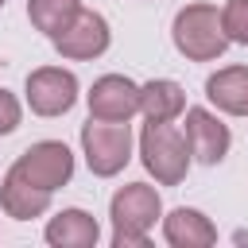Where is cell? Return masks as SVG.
Wrapping results in <instances>:
<instances>
[{
    "label": "cell",
    "instance_id": "obj_9",
    "mask_svg": "<svg viewBox=\"0 0 248 248\" xmlns=\"http://www.w3.org/2000/svg\"><path fill=\"white\" fill-rule=\"evenodd\" d=\"M186 143H190V155L198 159V163H205V167H217L225 155H229V143H232V136H229V128L209 112V108H202V105H194V108H186Z\"/></svg>",
    "mask_w": 248,
    "mask_h": 248
},
{
    "label": "cell",
    "instance_id": "obj_10",
    "mask_svg": "<svg viewBox=\"0 0 248 248\" xmlns=\"http://www.w3.org/2000/svg\"><path fill=\"white\" fill-rule=\"evenodd\" d=\"M163 240L170 248H209L217 244V225L190 205H178L163 217Z\"/></svg>",
    "mask_w": 248,
    "mask_h": 248
},
{
    "label": "cell",
    "instance_id": "obj_16",
    "mask_svg": "<svg viewBox=\"0 0 248 248\" xmlns=\"http://www.w3.org/2000/svg\"><path fill=\"white\" fill-rule=\"evenodd\" d=\"M221 27H225V39L229 43L248 46V0H229L221 8Z\"/></svg>",
    "mask_w": 248,
    "mask_h": 248
},
{
    "label": "cell",
    "instance_id": "obj_3",
    "mask_svg": "<svg viewBox=\"0 0 248 248\" xmlns=\"http://www.w3.org/2000/svg\"><path fill=\"white\" fill-rule=\"evenodd\" d=\"M170 39H174V50L182 58H190V62H213L229 46L225 27H221V12L213 4H186V8H178Z\"/></svg>",
    "mask_w": 248,
    "mask_h": 248
},
{
    "label": "cell",
    "instance_id": "obj_1",
    "mask_svg": "<svg viewBox=\"0 0 248 248\" xmlns=\"http://www.w3.org/2000/svg\"><path fill=\"white\" fill-rule=\"evenodd\" d=\"M163 213L159 190L147 182H128L112 194L108 217H112V248H147V232L155 229Z\"/></svg>",
    "mask_w": 248,
    "mask_h": 248
},
{
    "label": "cell",
    "instance_id": "obj_13",
    "mask_svg": "<svg viewBox=\"0 0 248 248\" xmlns=\"http://www.w3.org/2000/svg\"><path fill=\"white\" fill-rule=\"evenodd\" d=\"M205 97L229 116H248V66H225V70L209 74Z\"/></svg>",
    "mask_w": 248,
    "mask_h": 248
},
{
    "label": "cell",
    "instance_id": "obj_2",
    "mask_svg": "<svg viewBox=\"0 0 248 248\" xmlns=\"http://www.w3.org/2000/svg\"><path fill=\"white\" fill-rule=\"evenodd\" d=\"M140 159L159 186H178L190 170V143L170 120H147L140 132Z\"/></svg>",
    "mask_w": 248,
    "mask_h": 248
},
{
    "label": "cell",
    "instance_id": "obj_17",
    "mask_svg": "<svg viewBox=\"0 0 248 248\" xmlns=\"http://www.w3.org/2000/svg\"><path fill=\"white\" fill-rule=\"evenodd\" d=\"M19 116H23V108H19V101H16V93H8V89H0V136H8V132H16V128H19Z\"/></svg>",
    "mask_w": 248,
    "mask_h": 248
},
{
    "label": "cell",
    "instance_id": "obj_19",
    "mask_svg": "<svg viewBox=\"0 0 248 248\" xmlns=\"http://www.w3.org/2000/svg\"><path fill=\"white\" fill-rule=\"evenodd\" d=\"M0 66H4V62H0Z\"/></svg>",
    "mask_w": 248,
    "mask_h": 248
},
{
    "label": "cell",
    "instance_id": "obj_15",
    "mask_svg": "<svg viewBox=\"0 0 248 248\" xmlns=\"http://www.w3.org/2000/svg\"><path fill=\"white\" fill-rule=\"evenodd\" d=\"M81 12V0H27V19L35 23V31H43L46 39L62 35L74 16Z\"/></svg>",
    "mask_w": 248,
    "mask_h": 248
},
{
    "label": "cell",
    "instance_id": "obj_8",
    "mask_svg": "<svg viewBox=\"0 0 248 248\" xmlns=\"http://www.w3.org/2000/svg\"><path fill=\"white\" fill-rule=\"evenodd\" d=\"M93 120H132L140 112V85L124 74H105L85 93Z\"/></svg>",
    "mask_w": 248,
    "mask_h": 248
},
{
    "label": "cell",
    "instance_id": "obj_4",
    "mask_svg": "<svg viewBox=\"0 0 248 248\" xmlns=\"http://www.w3.org/2000/svg\"><path fill=\"white\" fill-rule=\"evenodd\" d=\"M81 151L97 178H112L132 159V128L128 120H93L81 128Z\"/></svg>",
    "mask_w": 248,
    "mask_h": 248
},
{
    "label": "cell",
    "instance_id": "obj_11",
    "mask_svg": "<svg viewBox=\"0 0 248 248\" xmlns=\"http://www.w3.org/2000/svg\"><path fill=\"white\" fill-rule=\"evenodd\" d=\"M0 205H4L8 217L31 221V217H43V213L50 209V190H39L35 182H27V178L16 170V163H12L8 174H4V182H0Z\"/></svg>",
    "mask_w": 248,
    "mask_h": 248
},
{
    "label": "cell",
    "instance_id": "obj_12",
    "mask_svg": "<svg viewBox=\"0 0 248 248\" xmlns=\"http://www.w3.org/2000/svg\"><path fill=\"white\" fill-rule=\"evenodd\" d=\"M43 236H46L50 248H93L101 240V225L85 209H62V213L50 217Z\"/></svg>",
    "mask_w": 248,
    "mask_h": 248
},
{
    "label": "cell",
    "instance_id": "obj_7",
    "mask_svg": "<svg viewBox=\"0 0 248 248\" xmlns=\"http://www.w3.org/2000/svg\"><path fill=\"white\" fill-rule=\"evenodd\" d=\"M50 43H54V50H58L62 58H70V62H89V58H97V54L108 50V19H105L101 12H93V8H81V12L74 16V23H70L62 35H54Z\"/></svg>",
    "mask_w": 248,
    "mask_h": 248
},
{
    "label": "cell",
    "instance_id": "obj_18",
    "mask_svg": "<svg viewBox=\"0 0 248 248\" xmlns=\"http://www.w3.org/2000/svg\"><path fill=\"white\" fill-rule=\"evenodd\" d=\"M0 8H4V0H0Z\"/></svg>",
    "mask_w": 248,
    "mask_h": 248
},
{
    "label": "cell",
    "instance_id": "obj_5",
    "mask_svg": "<svg viewBox=\"0 0 248 248\" xmlns=\"http://www.w3.org/2000/svg\"><path fill=\"white\" fill-rule=\"evenodd\" d=\"M16 170L27 178V182H35L39 190H58V186H66L70 182V174H74V155H70V147L66 143H58V140H39V143H31L19 159H16Z\"/></svg>",
    "mask_w": 248,
    "mask_h": 248
},
{
    "label": "cell",
    "instance_id": "obj_6",
    "mask_svg": "<svg viewBox=\"0 0 248 248\" xmlns=\"http://www.w3.org/2000/svg\"><path fill=\"white\" fill-rule=\"evenodd\" d=\"M78 101V78L62 66H39L27 74V105L35 116H62Z\"/></svg>",
    "mask_w": 248,
    "mask_h": 248
},
{
    "label": "cell",
    "instance_id": "obj_14",
    "mask_svg": "<svg viewBox=\"0 0 248 248\" xmlns=\"http://www.w3.org/2000/svg\"><path fill=\"white\" fill-rule=\"evenodd\" d=\"M140 112L147 120H174L186 112V93L178 81L170 78H155L147 85H140Z\"/></svg>",
    "mask_w": 248,
    "mask_h": 248
}]
</instances>
